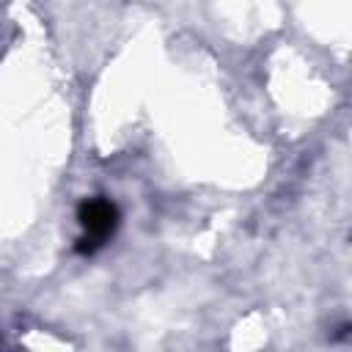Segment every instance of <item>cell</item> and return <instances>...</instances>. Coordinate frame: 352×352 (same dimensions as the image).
Here are the masks:
<instances>
[{"label": "cell", "instance_id": "6da1fadb", "mask_svg": "<svg viewBox=\"0 0 352 352\" xmlns=\"http://www.w3.org/2000/svg\"><path fill=\"white\" fill-rule=\"evenodd\" d=\"M77 220L82 226V236L77 239L74 248H77L80 256H94L116 234L121 214H118V206L110 198L94 195V198H85L77 206Z\"/></svg>", "mask_w": 352, "mask_h": 352}]
</instances>
